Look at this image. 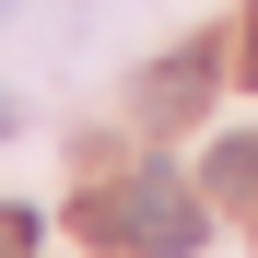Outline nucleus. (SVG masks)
Segmentation results:
<instances>
[{
  "instance_id": "obj_1",
  "label": "nucleus",
  "mask_w": 258,
  "mask_h": 258,
  "mask_svg": "<svg viewBox=\"0 0 258 258\" xmlns=\"http://www.w3.org/2000/svg\"><path fill=\"white\" fill-rule=\"evenodd\" d=\"M82 223H94L106 246H129V258H188L211 211H200V188L176 176V164H141V176H117L94 211H82Z\"/></svg>"
},
{
  "instance_id": "obj_2",
  "label": "nucleus",
  "mask_w": 258,
  "mask_h": 258,
  "mask_svg": "<svg viewBox=\"0 0 258 258\" xmlns=\"http://www.w3.org/2000/svg\"><path fill=\"white\" fill-rule=\"evenodd\" d=\"M246 188H258V129L211 141V200H246Z\"/></svg>"
},
{
  "instance_id": "obj_3",
  "label": "nucleus",
  "mask_w": 258,
  "mask_h": 258,
  "mask_svg": "<svg viewBox=\"0 0 258 258\" xmlns=\"http://www.w3.org/2000/svg\"><path fill=\"white\" fill-rule=\"evenodd\" d=\"M200 82H211V59H164L141 106H153V117H188V106H200Z\"/></svg>"
},
{
  "instance_id": "obj_4",
  "label": "nucleus",
  "mask_w": 258,
  "mask_h": 258,
  "mask_svg": "<svg viewBox=\"0 0 258 258\" xmlns=\"http://www.w3.org/2000/svg\"><path fill=\"white\" fill-rule=\"evenodd\" d=\"M0 258H35V211L24 200H0Z\"/></svg>"
},
{
  "instance_id": "obj_5",
  "label": "nucleus",
  "mask_w": 258,
  "mask_h": 258,
  "mask_svg": "<svg viewBox=\"0 0 258 258\" xmlns=\"http://www.w3.org/2000/svg\"><path fill=\"white\" fill-rule=\"evenodd\" d=\"M246 82H258V24H246Z\"/></svg>"
},
{
  "instance_id": "obj_6",
  "label": "nucleus",
  "mask_w": 258,
  "mask_h": 258,
  "mask_svg": "<svg viewBox=\"0 0 258 258\" xmlns=\"http://www.w3.org/2000/svg\"><path fill=\"white\" fill-rule=\"evenodd\" d=\"M0 129H12V94H0Z\"/></svg>"
}]
</instances>
